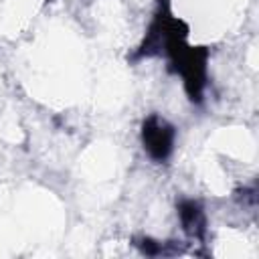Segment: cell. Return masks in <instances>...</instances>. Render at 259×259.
<instances>
[{"instance_id":"6da1fadb","label":"cell","mask_w":259,"mask_h":259,"mask_svg":"<svg viewBox=\"0 0 259 259\" xmlns=\"http://www.w3.org/2000/svg\"><path fill=\"white\" fill-rule=\"evenodd\" d=\"M176 132L160 115H150L142 125V144L148 156L156 162H164L174 152Z\"/></svg>"}]
</instances>
